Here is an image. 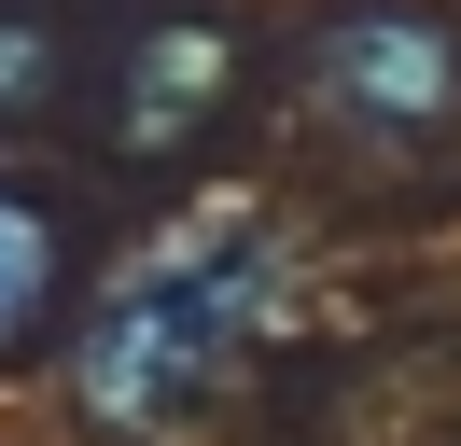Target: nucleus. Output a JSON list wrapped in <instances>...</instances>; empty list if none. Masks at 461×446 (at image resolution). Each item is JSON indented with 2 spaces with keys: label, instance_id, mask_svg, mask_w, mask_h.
<instances>
[{
  "label": "nucleus",
  "instance_id": "f257e3e1",
  "mask_svg": "<svg viewBox=\"0 0 461 446\" xmlns=\"http://www.w3.org/2000/svg\"><path fill=\"white\" fill-rule=\"evenodd\" d=\"M266 307H280V237L238 223V210L224 223H182L168 251H140V265L98 293L85 349H70V390H85L98 418H182L266 334Z\"/></svg>",
  "mask_w": 461,
  "mask_h": 446
},
{
  "label": "nucleus",
  "instance_id": "f03ea898",
  "mask_svg": "<svg viewBox=\"0 0 461 446\" xmlns=\"http://www.w3.org/2000/svg\"><path fill=\"white\" fill-rule=\"evenodd\" d=\"M321 84L349 98V126L377 139H420L461 112V42L433 14H405V0H349L336 28H321Z\"/></svg>",
  "mask_w": 461,
  "mask_h": 446
},
{
  "label": "nucleus",
  "instance_id": "7ed1b4c3",
  "mask_svg": "<svg viewBox=\"0 0 461 446\" xmlns=\"http://www.w3.org/2000/svg\"><path fill=\"white\" fill-rule=\"evenodd\" d=\"M224 98V28H154L140 56H126V154H168L182 126H196V112Z\"/></svg>",
  "mask_w": 461,
  "mask_h": 446
},
{
  "label": "nucleus",
  "instance_id": "20e7f679",
  "mask_svg": "<svg viewBox=\"0 0 461 446\" xmlns=\"http://www.w3.org/2000/svg\"><path fill=\"white\" fill-rule=\"evenodd\" d=\"M42 321H57V223H42L29 195L0 182V362L29 349Z\"/></svg>",
  "mask_w": 461,
  "mask_h": 446
},
{
  "label": "nucleus",
  "instance_id": "39448f33",
  "mask_svg": "<svg viewBox=\"0 0 461 446\" xmlns=\"http://www.w3.org/2000/svg\"><path fill=\"white\" fill-rule=\"evenodd\" d=\"M42 98H57V28L0 14V112H42Z\"/></svg>",
  "mask_w": 461,
  "mask_h": 446
}]
</instances>
